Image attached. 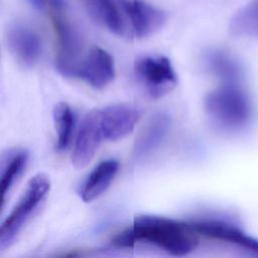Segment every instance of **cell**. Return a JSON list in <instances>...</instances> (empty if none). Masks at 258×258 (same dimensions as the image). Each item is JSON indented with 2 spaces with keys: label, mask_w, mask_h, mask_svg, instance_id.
I'll list each match as a JSON object with an SVG mask.
<instances>
[{
  "label": "cell",
  "mask_w": 258,
  "mask_h": 258,
  "mask_svg": "<svg viewBox=\"0 0 258 258\" xmlns=\"http://www.w3.org/2000/svg\"><path fill=\"white\" fill-rule=\"evenodd\" d=\"M196 231L190 224L170 218L142 215L132 225L112 239L118 247H131L136 243L154 245L173 256H184L198 245Z\"/></svg>",
  "instance_id": "obj_1"
},
{
  "label": "cell",
  "mask_w": 258,
  "mask_h": 258,
  "mask_svg": "<svg viewBox=\"0 0 258 258\" xmlns=\"http://www.w3.org/2000/svg\"><path fill=\"white\" fill-rule=\"evenodd\" d=\"M204 103L210 119L224 130L242 129L252 118L251 100L240 84H222L206 96Z\"/></svg>",
  "instance_id": "obj_2"
},
{
  "label": "cell",
  "mask_w": 258,
  "mask_h": 258,
  "mask_svg": "<svg viewBox=\"0 0 258 258\" xmlns=\"http://www.w3.org/2000/svg\"><path fill=\"white\" fill-rule=\"evenodd\" d=\"M49 188L50 180L44 173H37L29 179L18 203L1 225V251L10 247L14 242L27 220L46 197Z\"/></svg>",
  "instance_id": "obj_3"
},
{
  "label": "cell",
  "mask_w": 258,
  "mask_h": 258,
  "mask_svg": "<svg viewBox=\"0 0 258 258\" xmlns=\"http://www.w3.org/2000/svg\"><path fill=\"white\" fill-rule=\"evenodd\" d=\"M51 6L50 17L56 35L57 48L55 66L60 74L70 77L72 71L82 58L81 39L76 29L63 15L61 2L52 0Z\"/></svg>",
  "instance_id": "obj_4"
},
{
  "label": "cell",
  "mask_w": 258,
  "mask_h": 258,
  "mask_svg": "<svg viewBox=\"0 0 258 258\" xmlns=\"http://www.w3.org/2000/svg\"><path fill=\"white\" fill-rule=\"evenodd\" d=\"M134 72L146 94L152 99L172 91L177 78L170 60L164 55H145L136 59Z\"/></svg>",
  "instance_id": "obj_5"
},
{
  "label": "cell",
  "mask_w": 258,
  "mask_h": 258,
  "mask_svg": "<svg viewBox=\"0 0 258 258\" xmlns=\"http://www.w3.org/2000/svg\"><path fill=\"white\" fill-rule=\"evenodd\" d=\"M114 77V59L108 51L99 46L91 47L70 75V78L84 80L95 89L105 88Z\"/></svg>",
  "instance_id": "obj_6"
},
{
  "label": "cell",
  "mask_w": 258,
  "mask_h": 258,
  "mask_svg": "<svg viewBox=\"0 0 258 258\" xmlns=\"http://www.w3.org/2000/svg\"><path fill=\"white\" fill-rule=\"evenodd\" d=\"M102 110L99 108L89 111L81 122L72 154V162L76 168L85 167L94 157L102 140Z\"/></svg>",
  "instance_id": "obj_7"
},
{
  "label": "cell",
  "mask_w": 258,
  "mask_h": 258,
  "mask_svg": "<svg viewBox=\"0 0 258 258\" xmlns=\"http://www.w3.org/2000/svg\"><path fill=\"white\" fill-rule=\"evenodd\" d=\"M6 43L11 54L24 67L34 66L42 52L39 35L34 29L22 22H13L8 26Z\"/></svg>",
  "instance_id": "obj_8"
},
{
  "label": "cell",
  "mask_w": 258,
  "mask_h": 258,
  "mask_svg": "<svg viewBox=\"0 0 258 258\" xmlns=\"http://www.w3.org/2000/svg\"><path fill=\"white\" fill-rule=\"evenodd\" d=\"M136 37H147L158 31L166 20L165 13L143 0H120Z\"/></svg>",
  "instance_id": "obj_9"
},
{
  "label": "cell",
  "mask_w": 258,
  "mask_h": 258,
  "mask_svg": "<svg viewBox=\"0 0 258 258\" xmlns=\"http://www.w3.org/2000/svg\"><path fill=\"white\" fill-rule=\"evenodd\" d=\"M101 110L104 138L111 141L128 135L142 114L137 107L128 104L110 105Z\"/></svg>",
  "instance_id": "obj_10"
},
{
  "label": "cell",
  "mask_w": 258,
  "mask_h": 258,
  "mask_svg": "<svg viewBox=\"0 0 258 258\" xmlns=\"http://www.w3.org/2000/svg\"><path fill=\"white\" fill-rule=\"evenodd\" d=\"M199 234L232 243L258 253V240L245 234L238 226L219 219H205L189 223Z\"/></svg>",
  "instance_id": "obj_11"
},
{
  "label": "cell",
  "mask_w": 258,
  "mask_h": 258,
  "mask_svg": "<svg viewBox=\"0 0 258 258\" xmlns=\"http://www.w3.org/2000/svg\"><path fill=\"white\" fill-rule=\"evenodd\" d=\"M170 125L169 117L164 113L151 116L138 134L134 144V154L140 157L157 147L166 135Z\"/></svg>",
  "instance_id": "obj_12"
},
{
  "label": "cell",
  "mask_w": 258,
  "mask_h": 258,
  "mask_svg": "<svg viewBox=\"0 0 258 258\" xmlns=\"http://www.w3.org/2000/svg\"><path fill=\"white\" fill-rule=\"evenodd\" d=\"M119 168V163L115 159H108L100 162L90 173L81 195L84 202L89 203L103 195L113 181Z\"/></svg>",
  "instance_id": "obj_13"
},
{
  "label": "cell",
  "mask_w": 258,
  "mask_h": 258,
  "mask_svg": "<svg viewBox=\"0 0 258 258\" xmlns=\"http://www.w3.org/2000/svg\"><path fill=\"white\" fill-rule=\"evenodd\" d=\"M205 63L209 72L222 84H240L243 77L242 68L228 52L221 49L210 50L205 56Z\"/></svg>",
  "instance_id": "obj_14"
},
{
  "label": "cell",
  "mask_w": 258,
  "mask_h": 258,
  "mask_svg": "<svg viewBox=\"0 0 258 258\" xmlns=\"http://www.w3.org/2000/svg\"><path fill=\"white\" fill-rule=\"evenodd\" d=\"M28 159V152L22 148L8 149L1 157V201L5 199L16 178L21 174Z\"/></svg>",
  "instance_id": "obj_15"
},
{
  "label": "cell",
  "mask_w": 258,
  "mask_h": 258,
  "mask_svg": "<svg viewBox=\"0 0 258 258\" xmlns=\"http://www.w3.org/2000/svg\"><path fill=\"white\" fill-rule=\"evenodd\" d=\"M229 28L233 35L258 39V0H251L238 10L232 17Z\"/></svg>",
  "instance_id": "obj_16"
},
{
  "label": "cell",
  "mask_w": 258,
  "mask_h": 258,
  "mask_svg": "<svg viewBox=\"0 0 258 258\" xmlns=\"http://www.w3.org/2000/svg\"><path fill=\"white\" fill-rule=\"evenodd\" d=\"M52 115L57 134L56 147L58 150H62L70 143L75 124V116L71 107L64 102L54 105Z\"/></svg>",
  "instance_id": "obj_17"
},
{
  "label": "cell",
  "mask_w": 258,
  "mask_h": 258,
  "mask_svg": "<svg viewBox=\"0 0 258 258\" xmlns=\"http://www.w3.org/2000/svg\"><path fill=\"white\" fill-rule=\"evenodd\" d=\"M95 13L113 33L123 35L125 32L124 21L119 8L113 0H91Z\"/></svg>",
  "instance_id": "obj_18"
},
{
  "label": "cell",
  "mask_w": 258,
  "mask_h": 258,
  "mask_svg": "<svg viewBox=\"0 0 258 258\" xmlns=\"http://www.w3.org/2000/svg\"><path fill=\"white\" fill-rule=\"evenodd\" d=\"M29 2L31 3V5H33L35 8H38V9H41L44 5L43 0H29Z\"/></svg>",
  "instance_id": "obj_19"
}]
</instances>
